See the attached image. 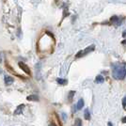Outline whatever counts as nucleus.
<instances>
[{
  "label": "nucleus",
  "instance_id": "obj_1",
  "mask_svg": "<svg viewBox=\"0 0 126 126\" xmlns=\"http://www.w3.org/2000/svg\"><path fill=\"white\" fill-rule=\"evenodd\" d=\"M113 77L117 80H122L126 75V65L123 63H116L112 68Z\"/></svg>",
  "mask_w": 126,
  "mask_h": 126
},
{
  "label": "nucleus",
  "instance_id": "obj_2",
  "mask_svg": "<svg viewBox=\"0 0 126 126\" xmlns=\"http://www.w3.org/2000/svg\"><path fill=\"white\" fill-rule=\"evenodd\" d=\"M94 49H95V45L94 44H92V45L87 47L84 51H83V50H82V51H79L78 53L75 55V58H82L83 56H86L87 54H89V53L94 51Z\"/></svg>",
  "mask_w": 126,
  "mask_h": 126
},
{
  "label": "nucleus",
  "instance_id": "obj_3",
  "mask_svg": "<svg viewBox=\"0 0 126 126\" xmlns=\"http://www.w3.org/2000/svg\"><path fill=\"white\" fill-rule=\"evenodd\" d=\"M19 66H20V68H21L26 74H31L29 68L27 67V65H26L24 62H19Z\"/></svg>",
  "mask_w": 126,
  "mask_h": 126
},
{
  "label": "nucleus",
  "instance_id": "obj_4",
  "mask_svg": "<svg viewBox=\"0 0 126 126\" xmlns=\"http://www.w3.org/2000/svg\"><path fill=\"white\" fill-rule=\"evenodd\" d=\"M110 21L113 24H117V26H120L121 24V19H120L118 16L114 15L110 18Z\"/></svg>",
  "mask_w": 126,
  "mask_h": 126
},
{
  "label": "nucleus",
  "instance_id": "obj_5",
  "mask_svg": "<svg viewBox=\"0 0 126 126\" xmlns=\"http://www.w3.org/2000/svg\"><path fill=\"white\" fill-rule=\"evenodd\" d=\"M24 108H25V105H24V104L18 105V107H17L15 109V111H14V115H20L21 113H23Z\"/></svg>",
  "mask_w": 126,
  "mask_h": 126
},
{
  "label": "nucleus",
  "instance_id": "obj_6",
  "mask_svg": "<svg viewBox=\"0 0 126 126\" xmlns=\"http://www.w3.org/2000/svg\"><path fill=\"white\" fill-rule=\"evenodd\" d=\"M5 84L6 85H10V84H12L13 83V81H14V79L12 78V77H10V75H5Z\"/></svg>",
  "mask_w": 126,
  "mask_h": 126
},
{
  "label": "nucleus",
  "instance_id": "obj_7",
  "mask_svg": "<svg viewBox=\"0 0 126 126\" xmlns=\"http://www.w3.org/2000/svg\"><path fill=\"white\" fill-rule=\"evenodd\" d=\"M83 105H84V100L83 99H80L78 101V103L76 104V110H80V109H82L83 108Z\"/></svg>",
  "mask_w": 126,
  "mask_h": 126
},
{
  "label": "nucleus",
  "instance_id": "obj_8",
  "mask_svg": "<svg viewBox=\"0 0 126 126\" xmlns=\"http://www.w3.org/2000/svg\"><path fill=\"white\" fill-rule=\"evenodd\" d=\"M28 101H35V102H38L39 101V97L37 95H29L27 98H26Z\"/></svg>",
  "mask_w": 126,
  "mask_h": 126
},
{
  "label": "nucleus",
  "instance_id": "obj_9",
  "mask_svg": "<svg viewBox=\"0 0 126 126\" xmlns=\"http://www.w3.org/2000/svg\"><path fill=\"white\" fill-rule=\"evenodd\" d=\"M84 116H85V119H86L87 121L90 120V113H89V109H88V108H87V109H85Z\"/></svg>",
  "mask_w": 126,
  "mask_h": 126
},
{
  "label": "nucleus",
  "instance_id": "obj_10",
  "mask_svg": "<svg viewBox=\"0 0 126 126\" xmlns=\"http://www.w3.org/2000/svg\"><path fill=\"white\" fill-rule=\"evenodd\" d=\"M104 81H105V78L102 76V75H98L97 77H96V79H95V82L96 83H104Z\"/></svg>",
  "mask_w": 126,
  "mask_h": 126
},
{
  "label": "nucleus",
  "instance_id": "obj_11",
  "mask_svg": "<svg viewBox=\"0 0 126 126\" xmlns=\"http://www.w3.org/2000/svg\"><path fill=\"white\" fill-rule=\"evenodd\" d=\"M75 94V91L74 90H72L69 92V95H68V98H69V102H72L73 98H74V95Z\"/></svg>",
  "mask_w": 126,
  "mask_h": 126
},
{
  "label": "nucleus",
  "instance_id": "obj_12",
  "mask_svg": "<svg viewBox=\"0 0 126 126\" xmlns=\"http://www.w3.org/2000/svg\"><path fill=\"white\" fill-rule=\"evenodd\" d=\"M57 82H58L59 85H65V84L67 83V80H66V79L58 78V79H57Z\"/></svg>",
  "mask_w": 126,
  "mask_h": 126
},
{
  "label": "nucleus",
  "instance_id": "obj_13",
  "mask_svg": "<svg viewBox=\"0 0 126 126\" xmlns=\"http://www.w3.org/2000/svg\"><path fill=\"white\" fill-rule=\"evenodd\" d=\"M74 126H82V121L80 119H76L74 121Z\"/></svg>",
  "mask_w": 126,
  "mask_h": 126
},
{
  "label": "nucleus",
  "instance_id": "obj_14",
  "mask_svg": "<svg viewBox=\"0 0 126 126\" xmlns=\"http://www.w3.org/2000/svg\"><path fill=\"white\" fill-rule=\"evenodd\" d=\"M122 106H123L124 109L126 108V96L123 98V100H122Z\"/></svg>",
  "mask_w": 126,
  "mask_h": 126
},
{
  "label": "nucleus",
  "instance_id": "obj_15",
  "mask_svg": "<svg viewBox=\"0 0 126 126\" xmlns=\"http://www.w3.org/2000/svg\"><path fill=\"white\" fill-rule=\"evenodd\" d=\"M66 16H67V10L65 9V10H64V11H63V18H65Z\"/></svg>",
  "mask_w": 126,
  "mask_h": 126
},
{
  "label": "nucleus",
  "instance_id": "obj_16",
  "mask_svg": "<svg viewBox=\"0 0 126 126\" xmlns=\"http://www.w3.org/2000/svg\"><path fill=\"white\" fill-rule=\"evenodd\" d=\"M121 121H122L123 123H126V117H124V118H122V120H121Z\"/></svg>",
  "mask_w": 126,
  "mask_h": 126
},
{
  "label": "nucleus",
  "instance_id": "obj_17",
  "mask_svg": "<svg viewBox=\"0 0 126 126\" xmlns=\"http://www.w3.org/2000/svg\"><path fill=\"white\" fill-rule=\"evenodd\" d=\"M122 37H123V38H125V37H126V30L123 32V33H122Z\"/></svg>",
  "mask_w": 126,
  "mask_h": 126
},
{
  "label": "nucleus",
  "instance_id": "obj_18",
  "mask_svg": "<svg viewBox=\"0 0 126 126\" xmlns=\"http://www.w3.org/2000/svg\"><path fill=\"white\" fill-rule=\"evenodd\" d=\"M62 116H63V119H64V120H66V114H65V113H63Z\"/></svg>",
  "mask_w": 126,
  "mask_h": 126
},
{
  "label": "nucleus",
  "instance_id": "obj_19",
  "mask_svg": "<svg viewBox=\"0 0 126 126\" xmlns=\"http://www.w3.org/2000/svg\"><path fill=\"white\" fill-rule=\"evenodd\" d=\"M121 44H126V40H124V41L121 42Z\"/></svg>",
  "mask_w": 126,
  "mask_h": 126
},
{
  "label": "nucleus",
  "instance_id": "obj_20",
  "mask_svg": "<svg viewBox=\"0 0 126 126\" xmlns=\"http://www.w3.org/2000/svg\"><path fill=\"white\" fill-rule=\"evenodd\" d=\"M2 61V53H0V62Z\"/></svg>",
  "mask_w": 126,
  "mask_h": 126
},
{
  "label": "nucleus",
  "instance_id": "obj_21",
  "mask_svg": "<svg viewBox=\"0 0 126 126\" xmlns=\"http://www.w3.org/2000/svg\"><path fill=\"white\" fill-rule=\"evenodd\" d=\"M108 126H113V125H112V123H111V122H108Z\"/></svg>",
  "mask_w": 126,
  "mask_h": 126
},
{
  "label": "nucleus",
  "instance_id": "obj_22",
  "mask_svg": "<svg viewBox=\"0 0 126 126\" xmlns=\"http://www.w3.org/2000/svg\"><path fill=\"white\" fill-rule=\"evenodd\" d=\"M49 126H56V125H55L54 123H51V124H50V125H49Z\"/></svg>",
  "mask_w": 126,
  "mask_h": 126
},
{
  "label": "nucleus",
  "instance_id": "obj_23",
  "mask_svg": "<svg viewBox=\"0 0 126 126\" xmlns=\"http://www.w3.org/2000/svg\"><path fill=\"white\" fill-rule=\"evenodd\" d=\"M1 72H2V71H1V69H0V74H1Z\"/></svg>",
  "mask_w": 126,
  "mask_h": 126
}]
</instances>
